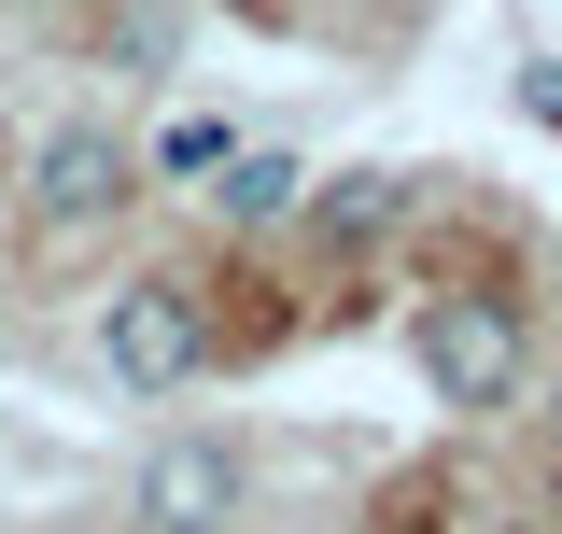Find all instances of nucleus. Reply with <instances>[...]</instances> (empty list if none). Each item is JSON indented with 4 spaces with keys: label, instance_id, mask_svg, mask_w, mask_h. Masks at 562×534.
Segmentation results:
<instances>
[{
    "label": "nucleus",
    "instance_id": "nucleus-6",
    "mask_svg": "<svg viewBox=\"0 0 562 534\" xmlns=\"http://www.w3.org/2000/svg\"><path fill=\"white\" fill-rule=\"evenodd\" d=\"M310 225H324V240H380V225H394V169H351V183H310Z\"/></svg>",
    "mask_w": 562,
    "mask_h": 534
},
{
    "label": "nucleus",
    "instance_id": "nucleus-2",
    "mask_svg": "<svg viewBox=\"0 0 562 534\" xmlns=\"http://www.w3.org/2000/svg\"><path fill=\"white\" fill-rule=\"evenodd\" d=\"M198 296L183 281H127V296H99V366L127 380V394H183L198 380Z\"/></svg>",
    "mask_w": 562,
    "mask_h": 534
},
{
    "label": "nucleus",
    "instance_id": "nucleus-1",
    "mask_svg": "<svg viewBox=\"0 0 562 534\" xmlns=\"http://www.w3.org/2000/svg\"><path fill=\"white\" fill-rule=\"evenodd\" d=\"M408 352H422V380L450 408H506L520 394V310H506V296H436L408 324Z\"/></svg>",
    "mask_w": 562,
    "mask_h": 534
},
{
    "label": "nucleus",
    "instance_id": "nucleus-7",
    "mask_svg": "<svg viewBox=\"0 0 562 534\" xmlns=\"http://www.w3.org/2000/svg\"><path fill=\"white\" fill-rule=\"evenodd\" d=\"M155 169H169V183H211V169H225V127H211V113H183V127L155 141Z\"/></svg>",
    "mask_w": 562,
    "mask_h": 534
},
{
    "label": "nucleus",
    "instance_id": "nucleus-8",
    "mask_svg": "<svg viewBox=\"0 0 562 534\" xmlns=\"http://www.w3.org/2000/svg\"><path fill=\"white\" fill-rule=\"evenodd\" d=\"M520 113H535V127H562V57H549V70H520Z\"/></svg>",
    "mask_w": 562,
    "mask_h": 534
},
{
    "label": "nucleus",
    "instance_id": "nucleus-5",
    "mask_svg": "<svg viewBox=\"0 0 562 534\" xmlns=\"http://www.w3.org/2000/svg\"><path fill=\"white\" fill-rule=\"evenodd\" d=\"M211 211H225V225H281V211H310V169H295V155H268V141H225Z\"/></svg>",
    "mask_w": 562,
    "mask_h": 534
},
{
    "label": "nucleus",
    "instance_id": "nucleus-3",
    "mask_svg": "<svg viewBox=\"0 0 562 534\" xmlns=\"http://www.w3.org/2000/svg\"><path fill=\"white\" fill-rule=\"evenodd\" d=\"M239 521V450L225 436H155L140 450V534H225Z\"/></svg>",
    "mask_w": 562,
    "mask_h": 534
},
{
    "label": "nucleus",
    "instance_id": "nucleus-4",
    "mask_svg": "<svg viewBox=\"0 0 562 534\" xmlns=\"http://www.w3.org/2000/svg\"><path fill=\"white\" fill-rule=\"evenodd\" d=\"M113 198H127V141L113 127H57L29 155V211H43V225H99Z\"/></svg>",
    "mask_w": 562,
    "mask_h": 534
}]
</instances>
